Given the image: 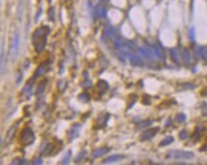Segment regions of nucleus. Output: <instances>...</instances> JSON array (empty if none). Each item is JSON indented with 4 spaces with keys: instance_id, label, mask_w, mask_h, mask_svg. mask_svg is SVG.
Instances as JSON below:
<instances>
[{
    "instance_id": "nucleus-1",
    "label": "nucleus",
    "mask_w": 207,
    "mask_h": 165,
    "mask_svg": "<svg viewBox=\"0 0 207 165\" xmlns=\"http://www.w3.org/2000/svg\"><path fill=\"white\" fill-rule=\"evenodd\" d=\"M50 28L48 26H41L37 28L32 34V45L34 47V51L36 53H41L45 49L47 44V37L50 34Z\"/></svg>"
},
{
    "instance_id": "nucleus-2",
    "label": "nucleus",
    "mask_w": 207,
    "mask_h": 165,
    "mask_svg": "<svg viewBox=\"0 0 207 165\" xmlns=\"http://www.w3.org/2000/svg\"><path fill=\"white\" fill-rule=\"evenodd\" d=\"M35 139V136L34 133L32 132V130L29 127H25L23 128L21 132H20L19 135V142L22 144L23 146H29L32 142L34 141Z\"/></svg>"
},
{
    "instance_id": "nucleus-3",
    "label": "nucleus",
    "mask_w": 207,
    "mask_h": 165,
    "mask_svg": "<svg viewBox=\"0 0 207 165\" xmlns=\"http://www.w3.org/2000/svg\"><path fill=\"white\" fill-rule=\"evenodd\" d=\"M168 159H190L194 158V154L192 152L186 151H172L167 155Z\"/></svg>"
},
{
    "instance_id": "nucleus-4",
    "label": "nucleus",
    "mask_w": 207,
    "mask_h": 165,
    "mask_svg": "<svg viewBox=\"0 0 207 165\" xmlns=\"http://www.w3.org/2000/svg\"><path fill=\"white\" fill-rule=\"evenodd\" d=\"M19 44H20V37L18 34H15L14 39L12 40V45H11V50H10L12 60H14L17 57L18 51H19Z\"/></svg>"
},
{
    "instance_id": "nucleus-5",
    "label": "nucleus",
    "mask_w": 207,
    "mask_h": 165,
    "mask_svg": "<svg viewBox=\"0 0 207 165\" xmlns=\"http://www.w3.org/2000/svg\"><path fill=\"white\" fill-rule=\"evenodd\" d=\"M160 131V128L159 127H155V128H151V129H148V130L144 131L142 134L140 135L139 136V140L140 141H146V140H149L153 138L154 136H156V134L157 132Z\"/></svg>"
},
{
    "instance_id": "nucleus-6",
    "label": "nucleus",
    "mask_w": 207,
    "mask_h": 165,
    "mask_svg": "<svg viewBox=\"0 0 207 165\" xmlns=\"http://www.w3.org/2000/svg\"><path fill=\"white\" fill-rule=\"evenodd\" d=\"M60 149H61V147L58 148V146H56L55 143H49L48 145L44 148L42 155L43 156H55V154H56V153L60 151Z\"/></svg>"
},
{
    "instance_id": "nucleus-7",
    "label": "nucleus",
    "mask_w": 207,
    "mask_h": 165,
    "mask_svg": "<svg viewBox=\"0 0 207 165\" xmlns=\"http://www.w3.org/2000/svg\"><path fill=\"white\" fill-rule=\"evenodd\" d=\"M109 115H103V116H100L97 118V119L96 120V125L94 127V129H96V130H99V129H103L106 127L107 123H108V120H109Z\"/></svg>"
},
{
    "instance_id": "nucleus-8",
    "label": "nucleus",
    "mask_w": 207,
    "mask_h": 165,
    "mask_svg": "<svg viewBox=\"0 0 207 165\" xmlns=\"http://www.w3.org/2000/svg\"><path fill=\"white\" fill-rule=\"evenodd\" d=\"M170 55H171V58L175 63L177 64H180L183 61V58H182V52H180L177 48H174V49L170 50Z\"/></svg>"
},
{
    "instance_id": "nucleus-9",
    "label": "nucleus",
    "mask_w": 207,
    "mask_h": 165,
    "mask_svg": "<svg viewBox=\"0 0 207 165\" xmlns=\"http://www.w3.org/2000/svg\"><path fill=\"white\" fill-rule=\"evenodd\" d=\"M48 69H49V62L48 61L40 64V65L37 67V69H36V71H35V73L34 75V77L36 78V77H38V76H41L44 74H46Z\"/></svg>"
},
{
    "instance_id": "nucleus-10",
    "label": "nucleus",
    "mask_w": 207,
    "mask_h": 165,
    "mask_svg": "<svg viewBox=\"0 0 207 165\" xmlns=\"http://www.w3.org/2000/svg\"><path fill=\"white\" fill-rule=\"evenodd\" d=\"M109 89V84L107 81H105V80H102L100 79L97 81L96 83V91L98 93L99 95H103L105 94Z\"/></svg>"
},
{
    "instance_id": "nucleus-11",
    "label": "nucleus",
    "mask_w": 207,
    "mask_h": 165,
    "mask_svg": "<svg viewBox=\"0 0 207 165\" xmlns=\"http://www.w3.org/2000/svg\"><path fill=\"white\" fill-rule=\"evenodd\" d=\"M128 58L130 60V62L132 63V65H134V66H142L143 65L142 59L140 58V55H133L131 53H129Z\"/></svg>"
},
{
    "instance_id": "nucleus-12",
    "label": "nucleus",
    "mask_w": 207,
    "mask_h": 165,
    "mask_svg": "<svg viewBox=\"0 0 207 165\" xmlns=\"http://www.w3.org/2000/svg\"><path fill=\"white\" fill-rule=\"evenodd\" d=\"M110 150H111V149L108 148V147H101V148H98V149H96V150L93 151L92 156H93V158H95V159L96 158H100V156L106 155Z\"/></svg>"
},
{
    "instance_id": "nucleus-13",
    "label": "nucleus",
    "mask_w": 207,
    "mask_h": 165,
    "mask_svg": "<svg viewBox=\"0 0 207 165\" xmlns=\"http://www.w3.org/2000/svg\"><path fill=\"white\" fill-rule=\"evenodd\" d=\"M95 15L96 18H104L106 16V9L105 7L98 5L95 9Z\"/></svg>"
},
{
    "instance_id": "nucleus-14",
    "label": "nucleus",
    "mask_w": 207,
    "mask_h": 165,
    "mask_svg": "<svg viewBox=\"0 0 207 165\" xmlns=\"http://www.w3.org/2000/svg\"><path fill=\"white\" fill-rule=\"evenodd\" d=\"M32 86L31 81H29V82H27L25 87L23 88L22 95H24L26 96V98L29 99L31 96H32Z\"/></svg>"
},
{
    "instance_id": "nucleus-15",
    "label": "nucleus",
    "mask_w": 207,
    "mask_h": 165,
    "mask_svg": "<svg viewBox=\"0 0 207 165\" xmlns=\"http://www.w3.org/2000/svg\"><path fill=\"white\" fill-rule=\"evenodd\" d=\"M182 52V58H183V62L185 63H191L193 61V56L190 53V51L187 49H183Z\"/></svg>"
},
{
    "instance_id": "nucleus-16",
    "label": "nucleus",
    "mask_w": 207,
    "mask_h": 165,
    "mask_svg": "<svg viewBox=\"0 0 207 165\" xmlns=\"http://www.w3.org/2000/svg\"><path fill=\"white\" fill-rule=\"evenodd\" d=\"M79 128H80V125H75L72 127L71 130L68 131V136H69V138H70V140H73L76 138V136L78 134Z\"/></svg>"
},
{
    "instance_id": "nucleus-17",
    "label": "nucleus",
    "mask_w": 207,
    "mask_h": 165,
    "mask_svg": "<svg viewBox=\"0 0 207 165\" xmlns=\"http://www.w3.org/2000/svg\"><path fill=\"white\" fill-rule=\"evenodd\" d=\"M124 158V156L122 155H113V156H108L107 159H105L103 160V163H112V162H116L117 160H120Z\"/></svg>"
},
{
    "instance_id": "nucleus-18",
    "label": "nucleus",
    "mask_w": 207,
    "mask_h": 165,
    "mask_svg": "<svg viewBox=\"0 0 207 165\" xmlns=\"http://www.w3.org/2000/svg\"><path fill=\"white\" fill-rule=\"evenodd\" d=\"M114 34H115V30H114V28L111 26V25H107L106 27L104 28L103 30V35L105 37H114Z\"/></svg>"
},
{
    "instance_id": "nucleus-19",
    "label": "nucleus",
    "mask_w": 207,
    "mask_h": 165,
    "mask_svg": "<svg viewBox=\"0 0 207 165\" xmlns=\"http://www.w3.org/2000/svg\"><path fill=\"white\" fill-rule=\"evenodd\" d=\"M46 85H47V80L46 79H44V80H42V81H40L38 83L37 87H36V92H35L36 95H39L43 94V92L45 91Z\"/></svg>"
},
{
    "instance_id": "nucleus-20",
    "label": "nucleus",
    "mask_w": 207,
    "mask_h": 165,
    "mask_svg": "<svg viewBox=\"0 0 207 165\" xmlns=\"http://www.w3.org/2000/svg\"><path fill=\"white\" fill-rule=\"evenodd\" d=\"M78 98L79 101H82V102H89L91 99V96L88 93H81V94L78 95Z\"/></svg>"
},
{
    "instance_id": "nucleus-21",
    "label": "nucleus",
    "mask_w": 207,
    "mask_h": 165,
    "mask_svg": "<svg viewBox=\"0 0 207 165\" xmlns=\"http://www.w3.org/2000/svg\"><path fill=\"white\" fill-rule=\"evenodd\" d=\"M172 142H174L173 136H167V138H163L161 140V142L160 143V146L163 147V146H166V145H169V144H171Z\"/></svg>"
},
{
    "instance_id": "nucleus-22",
    "label": "nucleus",
    "mask_w": 207,
    "mask_h": 165,
    "mask_svg": "<svg viewBox=\"0 0 207 165\" xmlns=\"http://www.w3.org/2000/svg\"><path fill=\"white\" fill-rule=\"evenodd\" d=\"M153 123L152 120H150V119H147V120H144V121H141L139 122V124H137V129H141V128H145V127H147L149 125H151V124Z\"/></svg>"
},
{
    "instance_id": "nucleus-23",
    "label": "nucleus",
    "mask_w": 207,
    "mask_h": 165,
    "mask_svg": "<svg viewBox=\"0 0 207 165\" xmlns=\"http://www.w3.org/2000/svg\"><path fill=\"white\" fill-rule=\"evenodd\" d=\"M48 16H49V19L51 20V21H55V8L52 7L49 9L48 11Z\"/></svg>"
},
{
    "instance_id": "nucleus-24",
    "label": "nucleus",
    "mask_w": 207,
    "mask_h": 165,
    "mask_svg": "<svg viewBox=\"0 0 207 165\" xmlns=\"http://www.w3.org/2000/svg\"><path fill=\"white\" fill-rule=\"evenodd\" d=\"M207 130V122H204V123H200L197 126V129H196V131L198 132V133H201V132H203Z\"/></svg>"
},
{
    "instance_id": "nucleus-25",
    "label": "nucleus",
    "mask_w": 207,
    "mask_h": 165,
    "mask_svg": "<svg viewBox=\"0 0 207 165\" xmlns=\"http://www.w3.org/2000/svg\"><path fill=\"white\" fill-rule=\"evenodd\" d=\"M91 85H92V83L90 80H89V77H85L84 81L81 83V86H82L83 89H88V88L91 87Z\"/></svg>"
},
{
    "instance_id": "nucleus-26",
    "label": "nucleus",
    "mask_w": 207,
    "mask_h": 165,
    "mask_svg": "<svg viewBox=\"0 0 207 165\" xmlns=\"http://www.w3.org/2000/svg\"><path fill=\"white\" fill-rule=\"evenodd\" d=\"M176 120H177L178 122H180V123L184 122L185 120H186V116L184 114H178L176 116Z\"/></svg>"
},
{
    "instance_id": "nucleus-27",
    "label": "nucleus",
    "mask_w": 207,
    "mask_h": 165,
    "mask_svg": "<svg viewBox=\"0 0 207 165\" xmlns=\"http://www.w3.org/2000/svg\"><path fill=\"white\" fill-rule=\"evenodd\" d=\"M70 159H71V151H69L68 152V154H67V156H64V159L61 160V164H68L69 161H70Z\"/></svg>"
},
{
    "instance_id": "nucleus-28",
    "label": "nucleus",
    "mask_w": 207,
    "mask_h": 165,
    "mask_svg": "<svg viewBox=\"0 0 207 165\" xmlns=\"http://www.w3.org/2000/svg\"><path fill=\"white\" fill-rule=\"evenodd\" d=\"M86 154H87V152H86V151H82V152H81L80 154L78 156V158L75 159V161H76V162H78L80 159H83L85 158V156H86Z\"/></svg>"
},
{
    "instance_id": "nucleus-29",
    "label": "nucleus",
    "mask_w": 207,
    "mask_h": 165,
    "mask_svg": "<svg viewBox=\"0 0 207 165\" xmlns=\"http://www.w3.org/2000/svg\"><path fill=\"white\" fill-rule=\"evenodd\" d=\"M178 136H180V139H186V138H187V136H188V133H187V131L182 130V131L180 133V135H178Z\"/></svg>"
},
{
    "instance_id": "nucleus-30",
    "label": "nucleus",
    "mask_w": 207,
    "mask_h": 165,
    "mask_svg": "<svg viewBox=\"0 0 207 165\" xmlns=\"http://www.w3.org/2000/svg\"><path fill=\"white\" fill-rule=\"evenodd\" d=\"M150 100H151V99H150V96L147 95H145L143 99H142V103L145 104V105H149V104H151V101H150Z\"/></svg>"
},
{
    "instance_id": "nucleus-31",
    "label": "nucleus",
    "mask_w": 207,
    "mask_h": 165,
    "mask_svg": "<svg viewBox=\"0 0 207 165\" xmlns=\"http://www.w3.org/2000/svg\"><path fill=\"white\" fill-rule=\"evenodd\" d=\"M201 113H202V115L207 116V103L204 102V103H202V106H201Z\"/></svg>"
},
{
    "instance_id": "nucleus-32",
    "label": "nucleus",
    "mask_w": 207,
    "mask_h": 165,
    "mask_svg": "<svg viewBox=\"0 0 207 165\" xmlns=\"http://www.w3.org/2000/svg\"><path fill=\"white\" fill-rule=\"evenodd\" d=\"M25 160L24 159H14L13 161H12V164H25Z\"/></svg>"
},
{
    "instance_id": "nucleus-33",
    "label": "nucleus",
    "mask_w": 207,
    "mask_h": 165,
    "mask_svg": "<svg viewBox=\"0 0 207 165\" xmlns=\"http://www.w3.org/2000/svg\"><path fill=\"white\" fill-rule=\"evenodd\" d=\"M189 37H190V39H191L192 41H194V39H195V28L194 27H192L189 31Z\"/></svg>"
},
{
    "instance_id": "nucleus-34",
    "label": "nucleus",
    "mask_w": 207,
    "mask_h": 165,
    "mask_svg": "<svg viewBox=\"0 0 207 165\" xmlns=\"http://www.w3.org/2000/svg\"><path fill=\"white\" fill-rule=\"evenodd\" d=\"M182 88L183 89H194L195 88V85H193V84H190V83H184V84H182Z\"/></svg>"
},
{
    "instance_id": "nucleus-35",
    "label": "nucleus",
    "mask_w": 207,
    "mask_h": 165,
    "mask_svg": "<svg viewBox=\"0 0 207 165\" xmlns=\"http://www.w3.org/2000/svg\"><path fill=\"white\" fill-rule=\"evenodd\" d=\"M43 160L42 159H35L34 161H32V164H42Z\"/></svg>"
},
{
    "instance_id": "nucleus-36",
    "label": "nucleus",
    "mask_w": 207,
    "mask_h": 165,
    "mask_svg": "<svg viewBox=\"0 0 207 165\" xmlns=\"http://www.w3.org/2000/svg\"><path fill=\"white\" fill-rule=\"evenodd\" d=\"M48 1H49V2H51V1H52V0H48Z\"/></svg>"
}]
</instances>
